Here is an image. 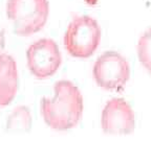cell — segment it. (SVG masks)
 I'll use <instances>...</instances> for the list:
<instances>
[{"label":"cell","instance_id":"6da1fadb","mask_svg":"<svg viewBox=\"0 0 151 141\" xmlns=\"http://www.w3.org/2000/svg\"><path fill=\"white\" fill-rule=\"evenodd\" d=\"M84 110L83 96L79 88L67 80L57 82L54 96L43 97L41 114L45 123L58 131H66L78 125Z\"/></svg>","mask_w":151,"mask_h":141},{"label":"cell","instance_id":"30bf717a","mask_svg":"<svg viewBox=\"0 0 151 141\" xmlns=\"http://www.w3.org/2000/svg\"><path fill=\"white\" fill-rule=\"evenodd\" d=\"M5 48V31L4 29L0 31V54L3 53Z\"/></svg>","mask_w":151,"mask_h":141},{"label":"cell","instance_id":"8992f818","mask_svg":"<svg viewBox=\"0 0 151 141\" xmlns=\"http://www.w3.org/2000/svg\"><path fill=\"white\" fill-rule=\"evenodd\" d=\"M101 125L108 135H128L134 131L133 110L124 98H112L107 101L102 112Z\"/></svg>","mask_w":151,"mask_h":141},{"label":"cell","instance_id":"ba28073f","mask_svg":"<svg viewBox=\"0 0 151 141\" xmlns=\"http://www.w3.org/2000/svg\"><path fill=\"white\" fill-rule=\"evenodd\" d=\"M33 127V117L29 108L18 106L11 112L6 119V131L12 135H26Z\"/></svg>","mask_w":151,"mask_h":141},{"label":"cell","instance_id":"3957f363","mask_svg":"<svg viewBox=\"0 0 151 141\" xmlns=\"http://www.w3.org/2000/svg\"><path fill=\"white\" fill-rule=\"evenodd\" d=\"M101 36V27L94 18L90 16L75 17L64 35V47L73 58L87 59L99 47Z\"/></svg>","mask_w":151,"mask_h":141},{"label":"cell","instance_id":"9c48e42d","mask_svg":"<svg viewBox=\"0 0 151 141\" xmlns=\"http://www.w3.org/2000/svg\"><path fill=\"white\" fill-rule=\"evenodd\" d=\"M137 56L144 68L151 73V27L139 38L137 43Z\"/></svg>","mask_w":151,"mask_h":141},{"label":"cell","instance_id":"5b68a950","mask_svg":"<svg viewBox=\"0 0 151 141\" xmlns=\"http://www.w3.org/2000/svg\"><path fill=\"white\" fill-rule=\"evenodd\" d=\"M28 70L38 80H45L60 68L62 56L59 46L52 39L44 38L36 41L26 51Z\"/></svg>","mask_w":151,"mask_h":141},{"label":"cell","instance_id":"52a82bcc","mask_svg":"<svg viewBox=\"0 0 151 141\" xmlns=\"http://www.w3.org/2000/svg\"><path fill=\"white\" fill-rule=\"evenodd\" d=\"M19 87L17 63L12 56L0 54V107L9 106L16 97Z\"/></svg>","mask_w":151,"mask_h":141},{"label":"cell","instance_id":"277c9868","mask_svg":"<svg viewBox=\"0 0 151 141\" xmlns=\"http://www.w3.org/2000/svg\"><path fill=\"white\" fill-rule=\"evenodd\" d=\"M93 78L99 87L106 90H119L130 78L128 62L116 51H106L98 58L93 66Z\"/></svg>","mask_w":151,"mask_h":141},{"label":"cell","instance_id":"7a4b0ae2","mask_svg":"<svg viewBox=\"0 0 151 141\" xmlns=\"http://www.w3.org/2000/svg\"><path fill=\"white\" fill-rule=\"evenodd\" d=\"M6 16L15 33L28 37L40 31L50 15L48 0H7Z\"/></svg>","mask_w":151,"mask_h":141}]
</instances>
